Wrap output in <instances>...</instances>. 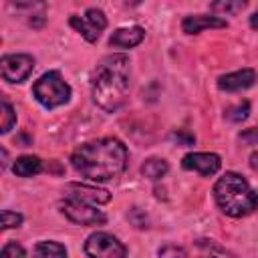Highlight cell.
Returning <instances> with one entry per match:
<instances>
[{
	"label": "cell",
	"instance_id": "cell-1",
	"mask_svg": "<svg viewBox=\"0 0 258 258\" xmlns=\"http://www.w3.org/2000/svg\"><path fill=\"white\" fill-rule=\"evenodd\" d=\"M75 171L91 181H109L123 173L127 165V147L115 137H103L83 143L71 155Z\"/></svg>",
	"mask_w": 258,
	"mask_h": 258
},
{
	"label": "cell",
	"instance_id": "cell-2",
	"mask_svg": "<svg viewBox=\"0 0 258 258\" xmlns=\"http://www.w3.org/2000/svg\"><path fill=\"white\" fill-rule=\"evenodd\" d=\"M93 101L107 113L123 107L129 95V56L107 54L101 58L91 81Z\"/></svg>",
	"mask_w": 258,
	"mask_h": 258
},
{
	"label": "cell",
	"instance_id": "cell-3",
	"mask_svg": "<svg viewBox=\"0 0 258 258\" xmlns=\"http://www.w3.org/2000/svg\"><path fill=\"white\" fill-rule=\"evenodd\" d=\"M218 208L232 218H244L258 208V194L236 171H226L214 185Z\"/></svg>",
	"mask_w": 258,
	"mask_h": 258
},
{
	"label": "cell",
	"instance_id": "cell-4",
	"mask_svg": "<svg viewBox=\"0 0 258 258\" xmlns=\"http://www.w3.org/2000/svg\"><path fill=\"white\" fill-rule=\"evenodd\" d=\"M32 95L44 109H54L71 99V87L58 71H48L32 85Z\"/></svg>",
	"mask_w": 258,
	"mask_h": 258
},
{
	"label": "cell",
	"instance_id": "cell-5",
	"mask_svg": "<svg viewBox=\"0 0 258 258\" xmlns=\"http://www.w3.org/2000/svg\"><path fill=\"white\" fill-rule=\"evenodd\" d=\"M85 252L89 258H127L125 246L107 232H93L85 242Z\"/></svg>",
	"mask_w": 258,
	"mask_h": 258
},
{
	"label": "cell",
	"instance_id": "cell-6",
	"mask_svg": "<svg viewBox=\"0 0 258 258\" xmlns=\"http://www.w3.org/2000/svg\"><path fill=\"white\" fill-rule=\"evenodd\" d=\"M58 208L71 222L81 224V226H101L107 222V216L101 210H97V206H91V204H83V202L64 198L58 204Z\"/></svg>",
	"mask_w": 258,
	"mask_h": 258
},
{
	"label": "cell",
	"instance_id": "cell-7",
	"mask_svg": "<svg viewBox=\"0 0 258 258\" xmlns=\"http://www.w3.org/2000/svg\"><path fill=\"white\" fill-rule=\"evenodd\" d=\"M34 71V58L30 54H4L0 60V73L6 83H22Z\"/></svg>",
	"mask_w": 258,
	"mask_h": 258
},
{
	"label": "cell",
	"instance_id": "cell-8",
	"mask_svg": "<svg viewBox=\"0 0 258 258\" xmlns=\"http://www.w3.org/2000/svg\"><path fill=\"white\" fill-rule=\"evenodd\" d=\"M69 24L87 40V42H95L101 32L107 26V18L99 8H89L85 12V16H71Z\"/></svg>",
	"mask_w": 258,
	"mask_h": 258
},
{
	"label": "cell",
	"instance_id": "cell-9",
	"mask_svg": "<svg viewBox=\"0 0 258 258\" xmlns=\"http://www.w3.org/2000/svg\"><path fill=\"white\" fill-rule=\"evenodd\" d=\"M62 191H64V198L77 200V202H83V204H91V206L107 204L111 200V194L107 189L93 187V185H87V183H67Z\"/></svg>",
	"mask_w": 258,
	"mask_h": 258
},
{
	"label": "cell",
	"instance_id": "cell-10",
	"mask_svg": "<svg viewBox=\"0 0 258 258\" xmlns=\"http://www.w3.org/2000/svg\"><path fill=\"white\" fill-rule=\"evenodd\" d=\"M181 167L189 169V171H198V173L208 177V175H214L220 171L222 161H220V155H216V153L198 151V153H187L181 159Z\"/></svg>",
	"mask_w": 258,
	"mask_h": 258
},
{
	"label": "cell",
	"instance_id": "cell-11",
	"mask_svg": "<svg viewBox=\"0 0 258 258\" xmlns=\"http://www.w3.org/2000/svg\"><path fill=\"white\" fill-rule=\"evenodd\" d=\"M254 81H256L254 69H242V71H236V73L222 75V77L218 79V87H220L222 91L234 93V91H244V89L252 87Z\"/></svg>",
	"mask_w": 258,
	"mask_h": 258
},
{
	"label": "cell",
	"instance_id": "cell-12",
	"mask_svg": "<svg viewBox=\"0 0 258 258\" xmlns=\"http://www.w3.org/2000/svg\"><path fill=\"white\" fill-rule=\"evenodd\" d=\"M228 22L220 16H206V14H191L185 16L181 22V28L185 34H198L206 28H226Z\"/></svg>",
	"mask_w": 258,
	"mask_h": 258
},
{
	"label": "cell",
	"instance_id": "cell-13",
	"mask_svg": "<svg viewBox=\"0 0 258 258\" xmlns=\"http://www.w3.org/2000/svg\"><path fill=\"white\" fill-rule=\"evenodd\" d=\"M145 36V30L141 26H129V28H117L111 38H109V44L115 46V48H133L137 46Z\"/></svg>",
	"mask_w": 258,
	"mask_h": 258
},
{
	"label": "cell",
	"instance_id": "cell-14",
	"mask_svg": "<svg viewBox=\"0 0 258 258\" xmlns=\"http://www.w3.org/2000/svg\"><path fill=\"white\" fill-rule=\"evenodd\" d=\"M12 171L16 175H20V177H32V175L42 171V161L36 155H22V157H18L14 161Z\"/></svg>",
	"mask_w": 258,
	"mask_h": 258
},
{
	"label": "cell",
	"instance_id": "cell-15",
	"mask_svg": "<svg viewBox=\"0 0 258 258\" xmlns=\"http://www.w3.org/2000/svg\"><path fill=\"white\" fill-rule=\"evenodd\" d=\"M32 258H67V248L52 240H42L34 246Z\"/></svg>",
	"mask_w": 258,
	"mask_h": 258
},
{
	"label": "cell",
	"instance_id": "cell-16",
	"mask_svg": "<svg viewBox=\"0 0 258 258\" xmlns=\"http://www.w3.org/2000/svg\"><path fill=\"white\" fill-rule=\"evenodd\" d=\"M167 171H169V163L165 159H159V157H149L141 165V173L149 179H161Z\"/></svg>",
	"mask_w": 258,
	"mask_h": 258
},
{
	"label": "cell",
	"instance_id": "cell-17",
	"mask_svg": "<svg viewBox=\"0 0 258 258\" xmlns=\"http://www.w3.org/2000/svg\"><path fill=\"white\" fill-rule=\"evenodd\" d=\"M248 113H250V103H248V101H242V103H238V105H234V107H228L224 115H226L228 121L240 123V121H244V119L248 117Z\"/></svg>",
	"mask_w": 258,
	"mask_h": 258
},
{
	"label": "cell",
	"instance_id": "cell-18",
	"mask_svg": "<svg viewBox=\"0 0 258 258\" xmlns=\"http://www.w3.org/2000/svg\"><path fill=\"white\" fill-rule=\"evenodd\" d=\"M14 123H16V113H14L12 105L4 99V101H2V125H0V131H2V133H8Z\"/></svg>",
	"mask_w": 258,
	"mask_h": 258
},
{
	"label": "cell",
	"instance_id": "cell-19",
	"mask_svg": "<svg viewBox=\"0 0 258 258\" xmlns=\"http://www.w3.org/2000/svg\"><path fill=\"white\" fill-rule=\"evenodd\" d=\"M0 258H26V252L18 242H8L2 248V256Z\"/></svg>",
	"mask_w": 258,
	"mask_h": 258
},
{
	"label": "cell",
	"instance_id": "cell-20",
	"mask_svg": "<svg viewBox=\"0 0 258 258\" xmlns=\"http://www.w3.org/2000/svg\"><path fill=\"white\" fill-rule=\"evenodd\" d=\"M22 224V216L16 214V212H10V210H4L2 212V228L8 230V228H18Z\"/></svg>",
	"mask_w": 258,
	"mask_h": 258
},
{
	"label": "cell",
	"instance_id": "cell-21",
	"mask_svg": "<svg viewBox=\"0 0 258 258\" xmlns=\"http://www.w3.org/2000/svg\"><path fill=\"white\" fill-rule=\"evenodd\" d=\"M157 256H159V258H183L185 252H183L179 246H175V244H165V246L159 248Z\"/></svg>",
	"mask_w": 258,
	"mask_h": 258
},
{
	"label": "cell",
	"instance_id": "cell-22",
	"mask_svg": "<svg viewBox=\"0 0 258 258\" xmlns=\"http://www.w3.org/2000/svg\"><path fill=\"white\" fill-rule=\"evenodd\" d=\"M246 8V2H216L212 4V10H222V12H238V10H244Z\"/></svg>",
	"mask_w": 258,
	"mask_h": 258
},
{
	"label": "cell",
	"instance_id": "cell-23",
	"mask_svg": "<svg viewBox=\"0 0 258 258\" xmlns=\"http://www.w3.org/2000/svg\"><path fill=\"white\" fill-rule=\"evenodd\" d=\"M171 139L177 143V145H183V147H189V145H194V135L191 133H187V131H173L171 133Z\"/></svg>",
	"mask_w": 258,
	"mask_h": 258
},
{
	"label": "cell",
	"instance_id": "cell-24",
	"mask_svg": "<svg viewBox=\"0 0 258 258\" xmlns=\"http://www.w3.org/2000/svg\"><path fill=\"white\" fill-rule=\"evenodd\" d=\"M240 139H242L244 143H250V145L258 143V127H250V129L242 131V133H240Z\"/></svg>",
	"mask_w": 258,
	"mask_h": 258
},
{
	"label": "cell",
	"instance_id": "cell-25",
	"mask_svg": "<svg viewBox=\"0 0 258 258\" xmlns=\"http://www.w3.org/2000/svg\"><path fill=\"white\" fill-rule=\"evenodd\" d=\"M250 26H252V28H258V10L250 16Z\"/></svg>",
	"mask_w": 258,
	"mask_h": 258
},
{
	"label": "cell",
	"instance_id": "cell-26",
	"mask_svg": "<svg viewBox=\"0 0 258 258\" xmlns=\"http://www.w3.org/2000/svg\"><path fill=\"white\" fill-rule=\"evenodd\" d=\"M210 258H212V256H210Z\"/></svg>",
	"mask_w": 258,
	"mask_h": 258
}]
</instances>
